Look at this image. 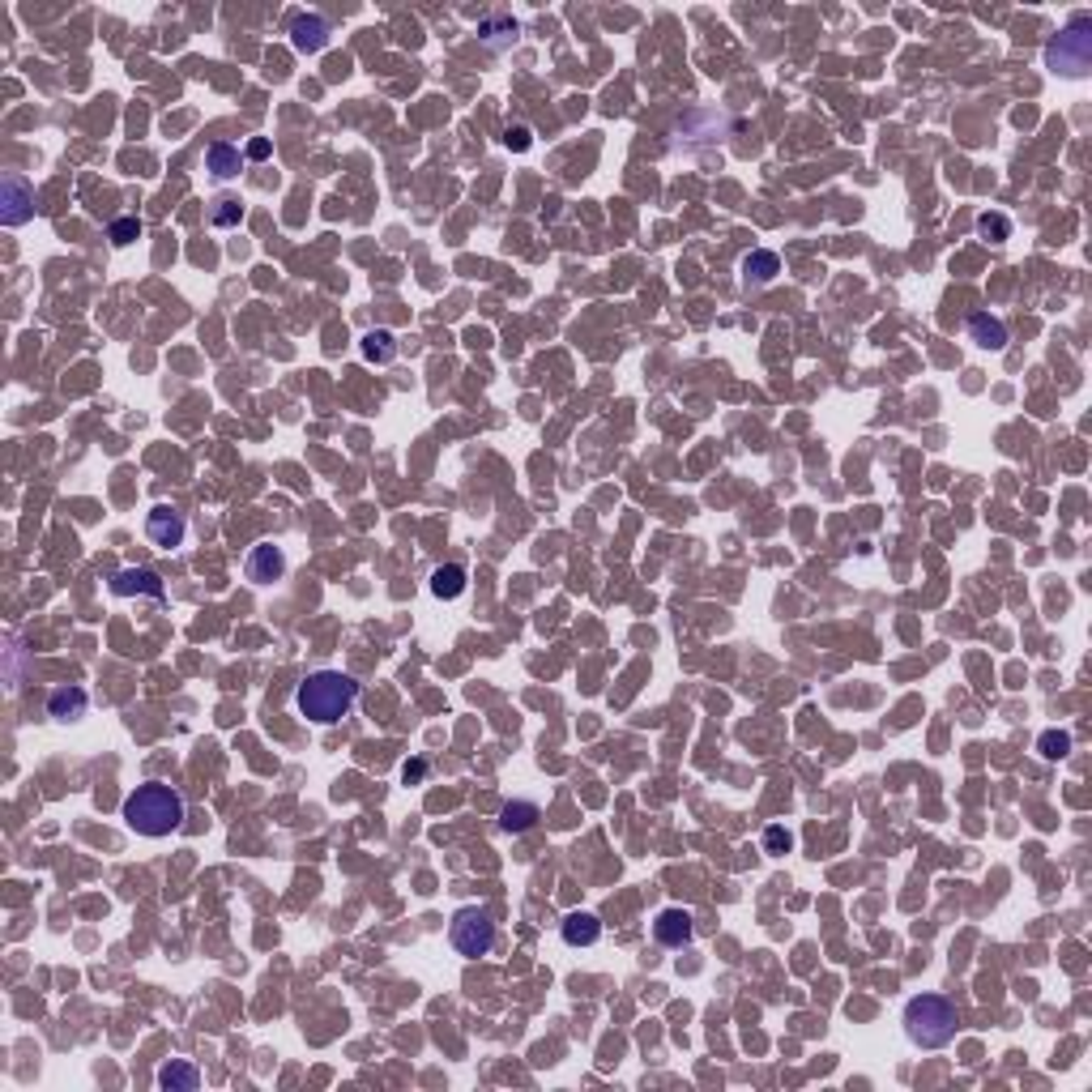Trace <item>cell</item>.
<instances>
[{
	"mask_svg": "<svg viewBox=\"0 0 1092 1092\" xmlns=\"http://www.w3.org/2000/svg\"><path fill=\"white\" fill-rule=\"evenodd\" d=\"M243 572H248L252 585H273L277 576L286 572V555L277 551L273 542H261L248 551V563H243Z\"/></svg>",
	"mask_w": 1092,
	"mask_h": 1092,
	"instance_id": "cell-9",
	"label": "cell"
},
{
	"mask_svg": "<svg viewBox=\"0 0 1092 1092\" xmlns=\"http://www.w3.org/2000/svg\"><path fill=\"white\" fill-rule=\"evenodd\" d=\"M355 700H359V683L350 679V674H341V670L307 674V679L299 683V691H295L299 713H304L307 722H316V725L341 722V717L355 709Z\"/></svg>",
	"mask_w": 1092,
	"mask_h": 1092,
	"instance_id": "cell-2",
	"label": "cell"
},
{
	"mask_svg": "<svg viewBox=\"0 0 1092 1092\" xmlns=\"http://www.w3.org/2000/svg\"><path fill=\"white\" fill-rule=\"evenodd\" d=\"M112 589L120 597H154V602H163V597H167L163 576L149 572V567H124V572H115Z\"/></svg>",
	"mask_w": 1092,
	"mask_h": 1092,
	"instance_id": "cell-8",
	"label": "cell"
},
{
	"mask_svg": "<svg viewBox=\"0 0 1092 1092\" xmlns=\"http://www.w3.org/2000/svg\"><path fill=\"white\" fill-rule=\"evenodd\" d=\"M240 167H243L240 145H231V142H213V145L206 149V171H209L213 179H235V176H240Z\"/></svg>",
	"mask_w": 1092,
	"mask_h": 1092,
	"instance_id": "cell-14",
	"label": "cell"
},
{
	"mask_svg": "<svg viewBox=\"0 0 1092 1092\" xmlns=\"http://www.w3.org/2000/svg\"><path fill=\"white\" fill-rule=\"evenodd\" d=\"M560 935H563V944L567 947H594L597 939H602V922H597L594 914H567L563 917V926H560Z\"/></svg>",
	"mask_w": 1092,
	"mask_h": 1092,
	"instance_id": "cell-13",
	"label": "cell"
},
{
	"mask_svg": "<svg viewBox=\"0 0 1092 1092\" xmlns=\"http://www.w3.org/2000/svg\"><path fill=\"white\" fill-rule=\"evenodd\" d=\"M243 154H248V158H256V163H265V158L273 154V145L265 142V137H256V142H248V149H243Z\"/></svg>",
	"mask_w": 1092,
	"mask_h": 1092,
	"instance_id": "cell-29",
	"label": "cell"
},
{
	"mask_svg": "<svg viewBox=\"0 0 1092 1092\" xmlns=\"http://www.w3.org/2000/svg\"><path fill=\"white\" fill-rule=\"evenodd\" d=\"M448 944L462 951V956H469V960L487 956V951L496 947V922H491V914H487V909H478V905L457 909L453 926H448Z\"/></svg>",
	"mask_w": 1092,
	"mask_h": 1092,
	"instance_id": "cell-5",
	"label": "cell"
},
{
	"mask_svg": "<svg viewBox=\"0 0 1092 1092\" xmlns=\"http://www.w3.org/2000/svg\"><path fill=\"white\" fill-rule=\"evenodd\" d=\"M969 337L978 341V346H986V350H1003V346H1008V325H1003L999 316H990V312H973L969 316Z\"/></svg>",
	"mask_w": 1092,
	"mask_h": 1092,
	"instance_id": "cell-15",
	"label": "cell"
},
{
	"mask_svg": "<svg viewBox=\"0 0 1092 1092\" xmlns=\"http://www.w3.org/2000/svg\"><path fill=\"white\" fill-rule=\"evenodd\" d=\"M538 819H542V811L533 807V802H508V807L499 811V828H504L508 837H521V832H530Z\"/></svg>",
	"mask_w": 1092,
	"mask_h": 1092,
	"instance_id": "cell-18",
	"label": "cell"
},
{
	"mask_svg": "<svg viewBox=\"0 0 1092 1092\" xmlns=\"http://www.w3.org/2000/svg\"><path fill=\"white\" fill-rule=\"evenodd\" d=\"M240 218H243V206H240V201H235V197H222L218 206H213V218H209V222H213L218 231H231V227H240Z\"/></svg>",
	"mask_w": 1092,
	"mask_h": 1092,
	"instance_id": "cell-23",
	"label": "cell"
},
{
	"mask_svg": "<svg viewBox=\"0 0 1092 1092\" xmlns=\"http://www.w3.org/2000/svg\"><path fill=\"white\" fill-rule=\"evenodd\" d=\"M107 235H112V243H120V248H124V243H133L137 235H142V222H137V218H115L112 227H107Z\"/></svg>",
	"mask_w": 1092,
	"mask_h": 1092,
	"instance_id": "cell-26",
	"label": "cell"
},
{
	"mask_svg": "<svg viewBox=\"0 0 1092 1092\" xmlns=\"http://www.w3.org/2000/svg\"><path fill=\"white\" fill-rule=\"evenodd\" d=\"M777 273H781V256H777V252L755 248V252H747V256H743V277H747V282L768 286Z\"/></svg>",
	"mask_w": 1092,
	"mask_h": 1092,
	"instance_id": "cell-16",
	"label": "cell"
},
{
	"mask_svg": "<svg viewBox=\"0 0 1092 1092\" xmlns=\"http://www.w3.org/2000/svg\"><path fill=\"white\" fill-rule=\"evenodd\" d=\"M291 43H295V51L312 56V51H320L329 43V21L316 17V14H299L291 21Z\"/></svg>",
	"mask_w": 1092,
	"mask_h": 1092,
	"instance_id": "cell-11",
	"label": "cell"
},
{
	"mask_svg": "<svg viewBox=\"0 0 1092 1092\" xmlns=\"http://www.w3.org/2000/svg\"><path fill=\"white\" fill-rule=\"evenodd\" d=\"M956 1003L944 994H917L905 1003V1037L922 1050H944L956 1037Z\"/></svg>",
	"mask_w": 1092,
	"mask_h": 1092,
	"instance_id": "cell-3",
	"label": "cell"
},
{
	"mask_svg": "<svg viewBox=\"0 0 1092 1092\" xmlns=\"http://www.w3.org/2000/svg\"><path fill=\"white\" fill-rule=\"evenodd\" d=\"M184 798L179 789L163 786V781H145L124 798V823L137 837H171L176 828H184Z\"/></svg>",
	"mask_w": 1092,
	"mask_h": 1092,
	"instance_id": "cell-1",
	"label": "cell"
},
{
	"mask_svg": "<svg viewBox=\"0 0 1092 1092\" xmlns=\"http://www.w3.org/2000/svg\"><path fill=\"white\" fill-rule=\"evenodd\" d=\"M691 914L688 909H661L658 922H653V939L661 947H688L691 944Z\"/></svg>",
	"mask_w": 1092,
	"mask_h": 1092,
	"instance_id": "cell-10",
	"label": "cell"
},
{
	"mask_svg": "<svg viewBox=\"0 0 1092 1092\" xmlns=\"http://www.w3.org/2000/svg\"><path fill=\"white\" fill-rule=\"evenodd\" d=\"M517 35H521V26L512 17H487V21H478V39L487 43V48H508V43H517Z\"/></svg>",
	"mask_w": 1092,
	"mask_h": 1092,
	"instance_id": "cell-21",
	"label": "cell"
},
{
	"mask_svg": "<svg viewBox=\"0 0 1092 1092\" xmlns=\"http://www.w3.org/2000/svg\"><path fill=\"white\" fill-rule=\"evenodd\" d=\"M201 1084V1072L192 1063H179V1058H171V1063L158 1067V1088H184L192 1092Z\"/></svg>",
	"mask_w": 1092,
	"mask_h": 1092,
	"instance_id": "cell-20",
	"label": "cell"
},
{
	"mask_svg": "<svg viewBox=\"0 0 1092 1092\" xmlns=\"http://www.w3.org/2000/svg\"><path fill=\"white\" fill-rule=\"evenodd\" d=\"M1037 752H1042V759L1072 755V734H1067V730H1045L1042 738H1037Z\"/></svg>",
	"mask_w": 1092,
	"mask_h": 1092,
	"instance_id": "cell-22",
	"label": "cell"
},
{
	"mask_svg": "<svg viewBox=\"0 0 1092 1092\" xmlns=\"http://www.w3.org/2000/svg\"><path fill=\"white\" fill-rule=\"evenodd\" d=\"M359 350H363V359L368 363H393L398 359V337L389 334V329H371V334H363V341H359Z\"/></svg>",
	"mask_w": 1092,
	"mask_h": 1092,
	"instance_id": "cell-19",
	"label": "cell"
},
{
	"mask_svg": "<svg viewBox=\"0 0 1092 1092\" xmlns=\"http://www.w3.org/2000/svg\"><path fill=\"white\" fill-rule=\"evenodd\" d=\"M466 567L462 563H444V567H435L432 572V594L440 597V602H453V597H462L466 594Z\"/></svg>",
	"mask_w": 1092,
	"mask_h": 1092,
	"instance_id": "cell-17",
	"label": "cell"
},
{
	"mask_svg": "<svg viewBox=\"0 0 1092 1092\" xmlns=\"http://www.w3.org/2000/svg\"><path fill=\"white\" fill-rule=\"evenodd\" d=\"M978 231L986 235V240H994V243L1012 240V222L1003 218V213H981V218H978Z\"/></svg>",
	"mask_w": 1092,
	"mask_h": 1092,
	"instance_id": "cell-24",
	"label": "cell"
},
{
	"mask_svg": "<svg viewBox=\"0 0 1092 1092\" xmlns=\"http://www.w3.org/2000/svg\"><path fill=\"white\" fill-rule=\"evenodd\" d=\"M30 218H35V184L26 176H17V171H9L0 179V222L5 227H26Z\"/></svg>",
	"mask_w": 1092,
	"mask_h": 1092,
	"instance_id": "cell-6",
	"label": "cell"
},
{
	"mask_svg": "<svg viewBox=\"0 0 1092 1092\" xmlns=\"http://www.w3.org/2000/svg\"><path fill=\"white\" fill-rule=\"evenodd\" d=\"M184 533H188L184 512H176L171 504L149 508V517H145V538L154 542V546H163V551H176V546L184 542Z\"/></svg>",
	"mask_w": 1092,
	"mask_h": 1092,
	"instance_id": "cell-7",
	"label": "cell"
},
{
	"mask_svg": "<svg viewBox=\"0 0 1092 1092\" xmlns=\"http://www.w3.org/2000/svg\"><path fill=\"white\" fill-rule=\"evenodd\" d=\"M530 142H533V137H530L526 124H512L508 133H504V145H508V149H530Z\"/></svg>",
	"mask_w": 1092,
	"mask_h": 1092,
	"instance_id": "cell-27",
	"label": "cell"
},
{
	"mask_svg": "<svg viewBox=\"0 0 1092 1092\" xmlns=\"http://www.w3.org/2000/svg\"><path fill=\"white\" fill-rule=\"evenodd\" d=\"M764 850L773 853V858H781V853H789V850H794V832H786L781 823H773V828L764 832Z\"/></svg>",
	"mask_w": 1092,
	"mask_h": 1092,
	"instance_id": "cell-25",
	"label": "cell"
},
{
	"mask_svg": "<svg viewBox=\"0 0 1092 1092\" xmlns=\"http://www.w3.org/2000/svg\"><path fill=\"white\" fill-rule=\"evenodd\" d=\"M401 777H405V786H414V781H423V777H427V759H405Z\"/></svg>",
	"mask_w": 1092,
	"mask_h": 1092,
	"instance_id": "cell-28",
	"label": "cell"
},
{
	"mask_svg": "<svg viewBox=\"0 0 1092 1092\" xmlns=\"http://www.w3.org/2000/svg\"><path fill=\"white\" fill-rule=\"evenodd\" d=\"M85 709H90V695H85L78 683H69V688H56L48 695V717H56V722H81Z\"/></svg>",
	"mask_w": 1092,
	"mask_h": 1092,
	"instance_id": "cell-12",
	"label": "cell"
},
{
	"mask_svg": "<svg viewBox=\"0 0 1092 1092\" xmlns=\"http://www.w3.org/2000/svg\"><path fill=\"white\" fill-rule=\"evenodd\" d=\"M1088 64H1092V17L1079 14L1063 35L1050 39V48H1045V69L1067 73V78H1084Z\"/></svg>",
	"mask_w": 1092,
	"mask_h": 1092,
	"instance_id": "cell-4",
	"label": "cell"
}]
</instances>
